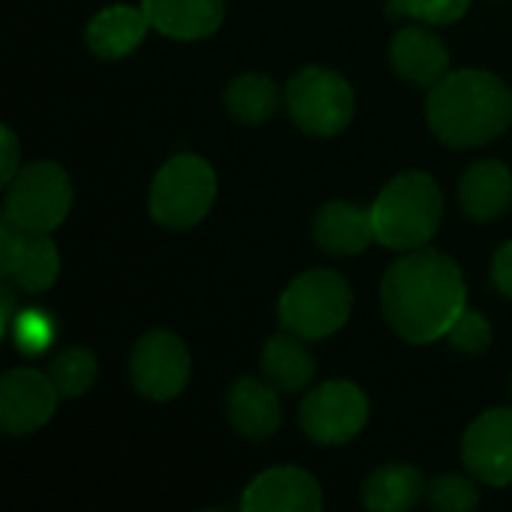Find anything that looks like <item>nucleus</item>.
Here are the masks:
<instances>
[{"instance_id": "obj_1", "label": "nucleus", "mask_w": 512, "mask_h": 512, "mask_svg": "<svg viewBox=\"0 0 512 512\" xmlns=\"http://www.w3.org/2000/svg\"><path fill=\"white\" fill-rule=\"evenodd\" d=\"M459 264L438 249L405 252L381 282V306L390 327L411 345H429L450 333L468 309Z\"/></svg>"}, {"instance_id": "obj_2", "label": "nucleus", "mask_w": 512, "mask_h": 512, "mask_svg": "<svg viewBox=\"0 0 512 512\" xmlns=\"http://www.w3.org/2000/svg\"><path fill=\"white\" fill-rule=\"evenodd\" d=\"M426 120L447 147H483L512 123V90L492 72H447L426 99Z\"/></svg>"}, {"instance_id": "obj_3", "label": "nucleus", "mask_w": 512, "mask_h": 512, "mask_svg": "<svg viewBox=\"0 0 512 512\" xmlns=\"http://www.w3.org/2000/svg\"><path fill=\"white\" fill-rule=\"evenodd\" d=\"M369 210L375 240L387 249L411 252L423 249L438 234L444 219V195L429 174L405 171L381 189Z\"/></svg>"}, {"instance_id": "obj_4", "label": "nucleus", "mask_w": 512, "mask_h": 512, "mask_svg": "<svg viewBox=\"0 0 512 512\" xmlns=\"http://www.w3.org/2000/svg\"><path fill=\"white\" fill-rule=\"evenodd\" d=\"M351 306V285L339 273L309 270L300 273L279 297V324L306 342H318L348 324Z\"/></svg>"}, {"instance_id": "obj_5", "label": "nucleus", "mask_w": 512, "mask_h": 512, "mask_svg": "<svg viewBox=\"0 0 512 512\" xmlns=\"http://www.w3.org/2000/svg\"><path fill=\"white\" fill-rule=\"evenodd\" d=\"M216 171L195 153L171 156L153 177L150 216L171 231L195 228L216 201Z\"/></svg>"}, {"instance_id": "obj_6", "label": "nucleus", "mask_w": 512, "mask_h": 512, "mask_svg": "<svg viewBox=\"0 0 512 512\" xmlns=\"http://www.w3.org/2000/svg\"><path fill=\"white\" fill-rule=\"evenodd\" d=\"M288 111L294 123L318 138H333L354 120V90L351 84L324 66L300 69L285 90Z\"/></svg>"}, {"instance_id": "obj_7", "label": "nucleus", "mask_w": 512, "mask_h": 512, "mask_svg": "<svg viewBox=\"0 0 512 512\" xmlns=\"http://www.w3.org/2000/svg\"><path fill=\"white\" fill-rule=\"evenodd\" d=\"M72 210V183L57 162H30L6 186L3 216L27 231H57Z\"/></svg>"}, {"instance_id": "obj_8", "label": "nucleus", "mask_w": 512, "mask_h": 512, "mask_svg": "<svg viewBox=\"0 0 512 512\" xmlns=\"http://www.w3.org/2000/svg\"><path fill=\"white\" fill-rule=\"evenodd\" d=\"M369 420L366 393L351 381H327L315 387L300 408L303 432L321 447H339L354 441Z\"/></svg>"}, {"instance_id": "obj_9", "label": "nucleus", "mask_w": 512, "mask_h": 512, "mask_svg": "<svg viewBox=\"0 0 512 512\" xmlns=\"http://www.w3.org/2000/svg\"><path fill=\"white\" fill-rule=\"evenodd\" d=\"M192 375V360L180 336L168 330L144 333L129 357V378L132 387L153 402L177 399Z\"/></svg>"}, {"instance_id": "obj_10", "label": "nucleus", "mask_w": 512, "mask_h": 512, "mask_svg": "<svg viewBox=\"0 0 512 512\" xmlns=\"http://www.w3.org/2000/svg\"><path fill=\"white\" fill-rule=\"evenodd\" d=\"M60 255L45 231H27L3 216L0 225V276L24 294H42L57 282Z\"/></svg>"}, {"instance_id": "obj_11", "label": "nucleus", "mask_w": 512, "mask_h": 512, "mask_svg": "<svg viewBox=\"0 0 512 512\" xmlns=\"http://www.w3.org/2000/svg\"><path fill=\"white\" fill-rule=\"evenodd\" d=\"M57 387L51 375L36 369H9L0 378V426L6 435H30L57 411Z\"/></svg>"}, {"instance_id": "obj_12", "label": "nucleus", "mask_w": 512, "mask_h": 512, "mask_svg": "<svg viewBox=\"0 0 512 512\" xmlns=\"http://www.w3.org/2000/svg\"><path fill=\"white\" fill-rule=\"evenodd\" d=\"M462 459L477 480L512 486V408H492L468 426Z\"/></svg>"}, {"instance_id": "obj_13", "label": "nucleus", "mask_w": 512, "mask_h": 512, "mask_svg": "<svg viewBox=\"0 0 512 512\" xmlns=\"http://www.w3.org/2000/svg\"><path fill=\"white\" fill-rule=\"evenodd\" d=\"M240 507L246 512H318L324 510V495L309 471L282 465L258 474L246 486Z\"/></svg>"}, {"instance_id": "obj_14", "label": "nucleus", "mask_w": 512, "mask_h": 512, "mask_svg": "<svg viewBox=\"0 0 512 512\" xmlns=\"http://www.w3.org/2000/svg\"><path fill=\"white\" fill-rule=\"evenodd\" d=\"M228 423L237 435L249 441H267L282 426V402L279 390L270 381L240 378L228 390Z\"/></svg>"}, {"instance_id": "obj_15", "label": "nucleus", "mask_w": 512, "mask_h": 512, "mask_svg": "<svg viewBox=\"0 0 512 512\" xmlns=\"http://www.w3.org/2000/svg\"><path fill=\"white\" fill-rule=\"evenodd\" d=\"M312 234H315V243L327 255H339V258L360 255L372 243H378L375 225H372V210L348 204V201H327L315 213Z\"/></svg>"}, {"instance_id": "obj_16", "label": "nucleus", "mask_w": 512, "mask_h": 512, "mask_svg": "<svg viewBox=\"0 0 512 512\" xmlns=\"http://www.w3.org/2000/svg\"><path fill=\"white\" fill-rule=\"evenodd\" d=\"M141 9L153 30L180 42L213 36L225 18V0H141Z\"/></svg>"}, {"instance_id": "obj_17", "label": "nucleus", "mask_w": 512, "mask_h": 512, "mask_svg": "<svg viewBox=\"0 0 512 512\" xmlns=\"http://www.w3.org/2000/svg\"><path fill=\"white\" fill-rule=\"evenodd\" d=\"M390 63L405 81L420 87H435L450 69V54L447 45L432 30L405 27L390 42Z\"/></svg>"}, {"instance_id": "obj_18", "label": "nucleus", "mask_w": 512, "mask_h": 512, "mask_svg": "<svg viewBox=\"0 0 512 512\" xmlns=\"http://www.w3.org/2000/svg\"><path fill=\"white\" fill-rule=\"evenodd\" d=\"M147 30H150V21H147L144 9H132L126 3H117V6L99 9L87 21L84 42L96 57L120 60V57H129L144 42Z\"/></svg>"}, {"instance_id": "obj_19", "label": "nucleus", "mask_w": 512, "mask_h": 512, "mask_svg": "<svg viewBox=\"0 0 512 512\" xmlns=\"http://www.w3.org/2000/svg\"><path fill=\"white\" fill-rule=\"evenodd\" d=\"M459 204L474 222L501 219L512 204V174L498 159L474 162L459 183Z\"/></svg>"}, {"instance_id": "obj_20", "label": "nucleus", "mask_w": 512, "mask_h": 512, "mask_svg": "<svg viewBox=\"0 0 512 512\" xmlns=\"http://www.w3.org/2000/svg\"><path fill=\"white\" fill-rule=\"evenodd\" d=\"M261 369L279 393H300L315 378V357L306 348V339L285 330L264 345Z\"/></svg>"}, {"instance_id": "obj_21", "label": "nucleus", "mask_w": 512, "mask_h": 512, "mask_svg": "<svg viewBox=\"0 0 512 512\" xmlns=\"http://www.w3.org/2000/svg\"><path fill=\"white\" fill-rule=\"evenodd\" d=\"M426 495V480L414 465H384L363 483V504L375 512L414 510Z\"/></svg>"}, {"instance_id": "obj_22", "label": "nucleus", "mask_w": 512, "mask_h": 512, "mask_svg": "<svg viewBox=\"0 0 512 512\" xmlns=\"http://www.w3.org/2000/svg\"><path fill=\"white\" fill-rule=\"evenodd\" d=\"M225 108L234 120L246 123V126H258L264 120H270L279 108V87L273 78L258 75V72H246L237 75L228 87H225Z\"/></svg>"}, {"instance_id": "obj_23", "label": "nucleus", "mask_w": 512, "mask_h": 512, "mask_svg": "<svg viewBox=\"0 0 512 512\" xmlns=\"http://www.w3.org/2000/svg\"><path fill=\"white\" fill-rule=\"evenodd\" d=\"M48 375H51L60 399H81L96 384L99 363L87 348H66L63 354H57L51 360Z\"/></svg>"}, {"instance_id": "obj_24", "label": "nucleus", "mask_w": 512, "mask_h": 512, "mask_svg": "<svg viewBox=\"0 0 512 512\" xmlns=\"http://www.w3.org/2000/svg\"><path fill=\"white\" fill-rule=\"evenodd\" d=\"M426 501L438 512H471L480 507V492L468 477L444 474L426 486Z\"/></svg>"}, {"instance_id": "obj_25", "label": "nucleus", "mask_w": 512, "mask_h": 512, "mask_svg": "<svg viewBox=\"0 0 512 512\" xmlns=\"http://www.w3.org/2000/svg\"><path fill=\"white\" fill-rule=\"evenodd\" d=\"M471 9V0H387L390 18H420L426 24H453Z\"/></svg>"}, {"instance_id": "obj_26", "label": "nucleus", "mask_w": 512, "mask_h": 512, "mask_svg": "<svg viewBox=\"0 0 512 512\" xmlns=\"http://www.w3.org/2000/svg\"><path fill=\"white\" fill-rule=\"evenodd\" d=\"M9 339L24 354H42L51 345V339H54L51 315H45L39 309H21L15 324H12V330H9Z\"/></svg>"}, {"instance_id": "obj_27", "label": "nucleus", "mask_w": 512, "mask_h": 512, "mask_svg": "<svg viewBox=\"0 0 512 512\" xmlns=\"http://www.w3.org/2000/svg\"><path fill=\"white\" fill-rule=\"evenodd\" d=\"M447 339H450V345H453L459 354H486L489 345H492V327H489L486 315L465 309V312L456 318V324L450 327Z\"/></svg>"}, {"instance_id": "obj_28", "label": "nucleus", "mask_w": 512, "mask_h": 512, "mask_svg": "<svg viewBox=\"0 0 512 512\" xmlns=\"http://www.w3.org/2000/svg\"><path fill=\"white\" fill-rule=\"evenodd\" d=\"M21 150H18V138H15V132L9 129V126H3L0 129V183L3 186H9L12 183V177L21 171L18 168V156Z\"/></svg>"}, {"instance_id": "obj_29", "label": "nucleus", "mask_w": 512, "mask_h": 512, "mask_svg": "<svg viewBox=\"0 0 512 512\" xmlns=\"http://www.w3.org/2000/svg\"><path fill=\"white\" fill-rule=\"evenodd\" d=\"M492 279L495 285L507 294L512 300V240L504 243L498 252H495V261H492Z\"/></svg>"}, {"instance_id": "obj_30", "label": "nucleus", "mask_w": 512, "mask_h": 512, "mask_svg": "<svg viewBox=\"0 0 512 512\" xmlns=\"http://www.w3.org/2000/svg\"><path fill=\"white\" fill-rule=\"evenodd\" d=\"M0 306H3V336H9L15 318H18V309H15V285L3 282L0 288Z\"/></svg>"}]
</instances>
